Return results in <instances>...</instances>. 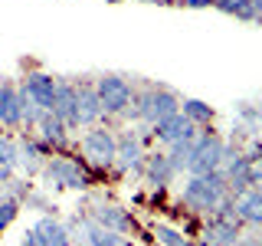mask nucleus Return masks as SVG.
Returning <instances> with one entry per match:
<instances>
[{
    "mask_svg": "<svg viewBox=\"0 0 262 246\" xmlns=\"http://www.w3.org/2000/svg\"><path fill=\"white\" fill-rule=\"evenodd\" d=\"M233 213L239 217V223L262 227V194H259V187H246V191L233 194Z\"/></svg>",
    "mask_w": 262,
    "mask_h": 246,
    "instance_id": "18",
    "label": "nucleus"
},
{
    "mask_svg": "<svg viewBox=\"0 0 262 246\" xmlns=\"http://www.w3.org/2000/svg\"><path fill=\"white\" fill-rule=\"evenodd\" d=\"M33 230L39 233V240H43L46 246H72V233H69V227H66L62 220L49 217V213H43V217L33 223Z\"/></svg>",
    "mask_w": 262,
    "mask_h": 246,
    "instance_id": "20",
    "label": "nucleus"
},
{
    "mask_svg": "<svg viewBox=\"0 0 262 246\" xmlns=\"http://www.w3.org/2000/svg\"><path fill=\"white\" fill-rule=\"evenodd\" d=\"M108 4H121V0H108Z\"/></svg>",
    "mask_w": 262,
    "mask_h": 246,
    "instance_id": "29",
    "label": "nucleus"
},
{
    "mask_svg": "<svg viewBox=\"0 0 262 246\" xmlns=\"http://www.w3.org/2000/svg\"><path fill=\"white\" fill-rule=\"evenodd\" d=\"M76 98H79V121H82V128L98 125V121L105 118L102 102H98V92H95V82L76 79Z\"/></svg>",
    "mask_w": 262,
    "mask_h": 246,
    "instance_id": "16",
    "label": "nucleus"
},
{
    "mask_svg": "<svg viewBox=\"0 0 262 246\" xmlns=\"http://www.w3.org/2000/svg\"><path fill=\"white\" fill-rule=\"evenodd\" d=\"M20 207H23L20 200H13V197L0 194V236H4V233H7V227H10L13 220L20 217Z\"/></svg>",
    "mask_w": 262,
    "mask_h": 246,
    "instance_id": "25",
    "label": "nucleus"
},
{
    "mask_svg": "<svg viewBox=\"0 0 262 246\" xmlns=\"http://www.w3.org/2000/svg\"><path fill=\"white\" fill-rule=\"evenodd\" d=\"M16 145H20V168L27 171V177H36L39 171H43V164H46V158H49L53 151H49V148L39 141L33 131H23Z\"/></svg>",
    "mask_w": 262,
    "mask_h": 246,
    "instance_id": "15",
    "label": "nucleus"
},
{
    "mask_svg": "<svg viewBox=\"0 0 262 246\" xmlns=\"http://www.w3.org/2000/svg\"><path fill=\"white\" fill-rule=\"evenodd\" d=\"M151 233L158 236V243L161 246H196L187 233H180L177 227H170V223H154L151 227Z\"/></svg>",
    "mask_w": 262,
    "mask_h": 246,
    "instance_id": "24",
    "label": "nucleus"
},
{
    "mask_svg": "<svg viewBox=\"0 0 262 246\" xmlns=\"http://www.w3.org/2000/svg\"><path fill=\"white\" fill-rule=\"evenodd\" d=\"M43 180L56 191H89L95 184L92 171L82 158H69V154H49L43 164Z\"/></svg>",
    "mask_w": 262,
    "mask_h": 246,
    "instance_id": "2",
    "label": "nucleus"
},
{
    "mask_svg": "<svg viewBox=\"0 0 262 246\" xmlns=\"http://www.w3.org/2000/svg\"><path fill=\"white\" fill-rule=\"evenodd\" d=\"M0 128H23V92L13 79H0Z\"/></svg>",
    "mask_w": 262,
    "mask_h": 246,
    "instance_id": "10",
    "label": "nucleus"
},
{
    "mask_svg": "<svg viewBox=\"0 0 262 246\" xmlns=\"http://www.w3.org/2000/svg\"><path fill=\"white\" fill-rule=\"evenodd\" d=\"M92 82H95V92H98L105 118H108V115H128L131 98H135V86H131L125 76H118V72H102V76L92 79Z\"/></svg>",
    "mask_w": 262,
    "mask_h": 246,
    "instance_id": "6",
    "label": "nucleus"
},
{
    "mask_svg": "<svg viewBox=\"0 0 262 246\" xmlns=\"http://www.w3.org/2000/svg\"><path fill=\"white\" fill-rule=\"evenodd\" d=\"M141 177L154 187V191H164V187H167L170 180L177 177V171H174V164H170L167 151H147V154H144Z\"/></svg>",
    "mask_w": 262,
    "mask_h": 246,
    "instance_id": "14",
    "label": "nucleus"
},
{
    "mask_svg": "<svg viewBox=\"0 0 262 246\" xmlns=\"http://www.w3.org/2000/svg\"><path fill=\"white\" fill-rule=\"evenodd\" d=\"M89 217L95 220V223H102L105 230H112V233H131L138 223H135V217L125 210V207H115V203H95V210L89 213Z\"/></svg>",
    "mask_w": 262,
    "mask_h": 246,
    "instance_id": "17",
    "label": "nucleus"
},
{
    "mask_svg": "<svg viewBox=\"0 0 262 246\" xmlns=\"http://www.w3.org/2000/svg\"><path fill=\"white\" fill-rule=\"evenodd\" d=\"M56 115V118L62 121L69 131H79L82 121H79V98H76V82H66L59 79V86H56V102L53 109H49Z\"/></svg>",
    "mask_w": 262,
    "mask_h": 246,
    "instance_id": "11",
    "label": "nucleus"
},
{
    "mask_svg": "<svg viewBox=\"0 0 262 246\" xmlns=\"http://www.w3.org/2000/svg\"><path fill=\"white\" fill-rule=\"evenodd\" d=\"M82 246H128V240L121 233H112L102 223H95L92 217H82Z\"/></svg>",
    "mask_w": 262,
    "mask_h": 246,
    "instance_id": "19",
    "label": "nucleus"
},
{
    "mask_svg": "<svg viewBox=\"0 0 262 246\" xmlns=\"http://www.w3.org/2000/svg\"><path fill=\"white\" fill-rule=\"evenodd\" d=\"M223 177H226V187H229V197L246 191V187H256V161L252 154L246 151H233L226 148V158H223Z\"/></svg>",
    "mask_w": 262,
    "mask_h": 246,
    "instance_id": "8",
    "label": "nucleus"
},
{
    "mask_svg": "<svg viewBox=\"0 0 262 246\" xmlns=\"http://www.w3.org/2000/svg\"><path fill=\"white\" fill-rule=\"evenodd\" d=\"M213 7H216L220 13H226V16H236V20L259 23V16H256V7H252V0H213Z\"/></svg>",
    "mask_w": 262,
    "mask_h": 246,
    "instance_id": "23",
    "label": "nucleus"
},
{
    "mask_svg": "<svg viewBox=\"0 0 262 246\" xmlns=\"http://www.w3.org/2000/svg\"><path fill=\"white\" fill-rule=\"evenodd\" d=\"M20 171V145L13 135L0 131V184H7Z\"/></svg>",
    "mask_w": 262,
    "mask_h": 246,
    "instance_id": "21",
    "label": "nucleus"
},
{
    "mask_svg": "<svg viewBox=\"0 0 262 246\" xmlns=\"http://www.w3.org/2000/svg\"><path fill=\"white\" fill-rule=\"evenodd\" d=\"M33 135H36L53 154H59V151H66V148L72 145V131L66 128L53 112H43V115H39V121H36V128H33Z\"/></svg>",
    "mask_w": 262,
    "mask_h": 246,
    "instance_id": "12",
    "label": "nucleus"
},
{
    "mask_svg": "<svg viewBox=\"0 0 262 246\" xmlns=\"http://www.w3.org/2000/svg\"><path fill=\"white\" fill-rule=\"evenodd\" d=\"M174 112H180L177 92H170L167 86H144L141 92L135 89L128 118L131 121H141V125H154V121L167 118V115H174Z\"/></svg>",
    "mask_w": 262,
    "mask_h": 246,
    "instance_id": "3",
    "label": "nucleus"
},
{
    "mask_svg": "<svg viewBox=\"0 0 262 246\" xmlns=\"http://www.w3.org/2000/svg\"><path fill=\"white\" fill-rule=\"evenodd\" d=\"M147 138H151V125H141V121H135L118 135V151H115V164H112L118 174H141Z\"/></svg>",
    "mask_w": 262,
    "mask_h": 246,
    "instance_id": "5",
    "label": "nucleus"
},
{
    "mask_svg": "<svg viewBox=\"0 0 262 246\" xmlns=\"http://www.w3.org/2000/svg\"><path fill=\"white\" fill-rule=\"evenodd\" d=\"M180 7H190V10H207V7H213V0H177Z\"/></svg>",
    "mask_w": 262,
    "mask_h": 246,
    "instance_id": "27",
    "label": "nucleus"
},
{
    "mask_svg": "<svg viewBox=\"0 0 262 246\" xmlns=\"http://www.w3.org/2000/svg\"><path fill=\"white\" fill-rule=\"evenodd\" d=\"M180 115H184L187 121H193L196 128H207L213 118H216V109L207 105L203 98H180Z\"/></svg>",
    "mask_w": 262,
    "mask_h": 246,
    "instance_id": "22",
    "label": "nucleus"
},
{
    "mask_svg": "<svg viewBox=\"0 0 262 246\" xmlns=\"http://www.w3.org/2000/svg\"><path fill=\"white\" fill-rule=\"evenodd\" d=\"M229 197L226 177L223 171H210V174H187L184 187H180V203H184L190 213H200V217H210L213 210H220Z\"/></svg>",
    "mask_w": 262,
    "mask_h": 246,
    "instance_id": "1",
    "label": "nucleus"
},
{
    "mask_svg": "<svg viewBox=\"0 0 262 246\" xmlns=\"http://www.w3.org/2000/svg\"><path fill=\"white\" fill-rule=\"evenodd\" d=\"M147 4H167V0H147Z\"/></svg>",
    "mask_w": 262,
    "mask_h": 246,
    "instance_id": "28",
    "label": "nucleus"
},
{
    "mask_svg": "<svg viewBox=\"0 0 262 246\" xmlns=\"http://www.w3.org/2000/svg\"><path fill=\"white\" fill-rule=\"evenodd\" d=\"M196 128L193 121H187L180 112H174V115H167V118H161V121H154L151 125V138L158 145H164V148H170L174 141H180V138H190V135H196Z\"/></svg>",
    "mask_w": 262,
    "mask_h": 246,
    "instance_id": "13",
    "label": "nucleus"
},
{
    "mask_svg": "<svg viewBox=\"0 0 262 246\" xmlns=\"http://www.w3.org/2000/svg\"><path fill=\"white\" fill-rule=\"evenodd\" d=\"M20 246H46V243H43V240H39V233H36V230H33V227H30V230H27V233H23V236H20Z\"/></svg>",
    "mask_w": 262,
    "mask_h": 246,
    "instance_id": "26",
    "label": "nucleus"
},
{
    "mask_svg": "<svg viewBox=\"0 0 262 246\" xmlns=\"http://www.w3.org/2000/svg\"><path fill=\"white\" fill-rule=\"evenodd\" d=\"M79 151H82V161L89 168H98V171H108L115 164V151H118V135L108 128V125H89L79 138Z\"/></svg>",
    "mask_w": 262,
    "mask_h": 246,
    "instance_id": "4",
    "label": "nucleus"
},
{
    "mask_svg": "<svg viewBox=\"0 0 262 246\" xmlns=\"http://www.w3.org/2000/svg\"><path fill=\"white\" fill-rule=\"evenodd\" d=\"M226 148L229 145L216 131H210V125L200 128L193 154H190V161H187V174H210V171H220L223 168V158H226Z\"/></svg>",
    "mask_w": 262,
    "mask_h": 246,
    "instance_id": "7",
    "label": "nucleus"
},
{
    "mask_svg": "<svg viewBox=\"0 0 262 246\" xmlns=\"http://www.w3.org/2000/svg\"><path fill=\"white\" fill-rule=\"evenodd\" d=\"M56 86H59V79H56L53 72H27L23 82H20V92H23L27 102H33L43 112H49L53 102H56Z\"/></svg>",
    "mask_w": 262,
    "mask_h": 246,
    "instance_id": "9",
    "label": "nucleus"
}]
</instances>
